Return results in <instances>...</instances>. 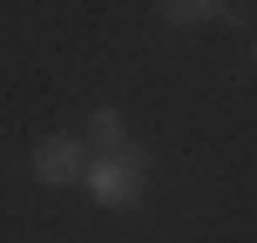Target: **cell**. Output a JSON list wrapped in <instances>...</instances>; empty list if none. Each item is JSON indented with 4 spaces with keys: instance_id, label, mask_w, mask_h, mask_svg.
<instances>
[{
    "instance_id": "obj_3",
    "label": "cell",
    "mask_w": 257,
    "mask_h": 243,
    "mask_svg": "<svg viewBox=\"0 0 257 243\" xmlns=\"http://www.w3.org/2000/svg\"><path fill=\"white\" fill-rule=\"evenodd\" d=\"M81 142H88V155H115L128 149V122H122V108H88V122H81Z\"/></svg>"
},
{
    "instance_id": "obj_2",
    "label": "cell",
    "mask_w": 257,
    "mask_h": 243,
    "mask_svg": "<svg viewBox=\"0 0 257 243\" xmlns=\"http://www.w3.org/2000/svg\"><path fill=\"white\" fill-rule=\"evenodd\" d=\"M27 176H34L41 189H81V176H88V142H81V128L41 135L34 155H27Z\"/></svg>"
},
{
    "instance_id": "obj_1",
    "label": "cell",
    "mask_w": 257,
    "mask_h": 243,
    "mask_svg": "<svg viewBox=\"0 0 257 243\" xmlns=\"http://www.w3.org/2000/svg\"><path fill=\"white\" fill-rule=\"evenodd\" d=\"M81 189H88L95 209H136L142 196H149V162H142V149L128 142V149H115V155H88Z\"/></svg>"
},
{
    "instance_id": "obj_4",
    "label": "cell",
    "mask_w": 257,
    "mask_h": 243,
    "mask_svg": "<svg viewBox=\"0 0 257 243\" xmlns=\"http://www.w3.org/2000/svg\"><path fill=\"white\" fill-rule=\"evenodd\" d=\"M156 14H163L169 27H210V21H230L237 7H230V0H163Z\"/></svg>"
},
{
    "instance_id": "obj_5",
    "label": "cell",
    "mask_w": 257,
    "mask_h": 243,
    "mask_svg": "<svg viewBox=\"0 0 257 243\" xmlns=\"http://www.w3.org/2000/svg\"><path fill=\"white\" fill-rule=\"evenodd\" d=\"M250 68H257V34H250Z\"/></svg>"
}]
</instances>
